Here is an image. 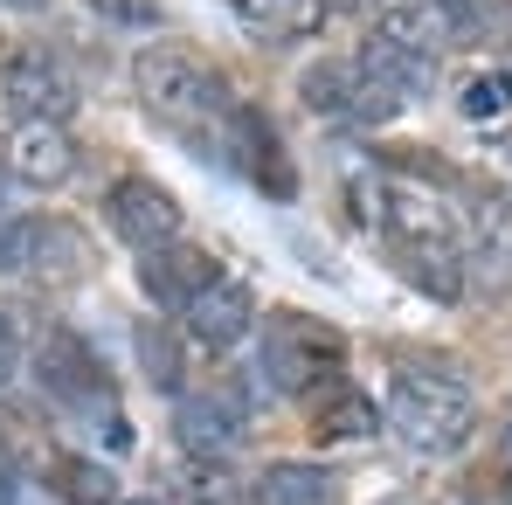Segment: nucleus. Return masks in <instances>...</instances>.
Returning a JSON list of instances; mask_svg holds the SVG:
<instances>
[{
    "instance_id": "nucleus-12",
    "label": "nucleus",
    "mask_w": 512,
    "mask_h": 505,
    "mask_svg": "<svg viewBox=\"0 0 512 505\" xmlns=\"http://www.w3.org/2000/svg\"><path fill=\"white\" fill-rule=\"evenodd\" d=\"M222 270H215V256L194 250L187 236H173V243H160V250L139 256V284H146V298L160 305V312H180L201 284H215Z\"/></svg>"
},
{
    "instance_id": "nucleus-13",
    "label": "nucleus",
    "mask_w": 512,
    "mask_h": 505,
    "mask_svg": "<svg viewBox=\"0 0 512 505\" xmlns=\"http://www.w3.org/2000/svg\"><path fill=\"white\" fill-rule=\"evenodd\" d=\"M298 97H305V111L326 118V125L360 118V77H353V56H312V63L298 70Z\"/></svg>"
},
{
    "instance_id": "nucleus-22",
    "label": "nucleus",
    "mask_w": 512,
    "mask_h": 505,
    "mask_svg": "<svg viewBox=\"0 0 512 505\" xmlns=\"http://www.w3.org/2000/svg\"><path fill=\"white\" fill-rule=\"evenodd\" d=\"M35 236H42L35 215H0V277L35 270Z\"/></svg>"
},
{
    "instance_id": "nucleus-5",
    "label": "nucleus",
    "mask_w": 512,
    "mask_h": 505,
    "mask_svg": "<svg viewBox=\"0 0 512 505\" xmlns=\"http://www.w3.org/2000/svg\"><path fill=\"white\" fill-rule=\"evenodd\" d=\"M0 111L7 118H56V125H70V111H77L70 63L56 49H35V42L0 49Z\"/></svg>"
},
{
    "instance_id": "nucleus-28",
    "label": "nucleus",
    "mask_w": 512,
    "mask_h": 505,
    "mask_svg": "<svg viewBox=\"0 0 512 505\" xmlns=\"http://www.w3.org/2000/svg\"><path fill=\"white\" fill-rule=\"evenodd\" d=\"M374 505H416V499H402V492H388V499H374Z\"/></svg>"
},
{
    "instance_id": "nucleus-2",
    "label": "nucleus",
    "mask_w": 512,
    "mask_h": 505,
    "mask_svg": "<svg viewBox=\"0 0 512 505\" xmlns=\"http://www.w3.org/2000/svg\"><path fill=\"white\" fill-rule=\"evenodd\" d=\"M381 416L416 457H457L478 436V395L450 367H395L388 395H381Z\"/></svg>"
},
{
    "instance_id": "nucleus-19",
    "label": "nucleus",
    "mask_w": 512,
    "mask_h": 505,
    "mask_svg": "<svg viewBox=\"0 0 512 505\" xmlns=\"http://www.w3.org/2000/svg\"><path fill=\"white\" fill-rule=\"evenodd\" d=\"M263 28H270L277 42H305V35L326 28V0H277V7L263 14Z\"/></svg>"
},
{
    "instance_id": "nucleus-15",
    "label": "nucleus",
    "mask_w": 512,
    "mask_h": 505,
    "mask_svg": "<svg viewBox=\"0 0 512 505\" xmlns=\"http://www.w3.org/2000/svg\"><path fill=\"white\" fill-rule=\"evenodd\" d=\"M395 263H402V277L423 298H436V305H457L464 298V250H395Z\"/></svg>"
},
{
    "instance_id": "nucleus-7",
    "label": "nucleus",
    "mask_w": 512,
    "mask_h": 505,
    "mask_svg": "<svg viewBox=\"0 0 512 505\" xmlns=\"http://www.w3.org/2000/svg\"><path fill=\"white\" fill-rule=\"evenodd\" d=\"M104 229L132 256H146V250H160V243H173V236H187V208L173 201L160 180L125 173V180H111V194H104Z\"/></svg>"
},
{
    "instance_id": "nucleus-25",
    "label": "nucleus",
    "mask_w": 512,
    "mask_h": 505,
    "mask_svg": "<svg viewBox=\"0 0 512 505\" xmlns=\"http://www.w3.org/2000/svg\"><path fill=\"white\" fill-rule=\"evenodd\" d=\"M229 7H236V14H250V21H263V14H270L277 0H229Z\"/></svg>"
},
{
    "instance_id": "nucleus-11",
    "label": "nucleus",
    "mask_w": 512,
    "mask_h": 505,
    "mask_svg": "<svg viewBox=\"0 0 512 505\" xmlns=\"http://www.w3.org/2000/svg\"><path fill=\"white\" fill-rule=\"evenodd\" d=\"M367 21H374V28H367L374 42H388V49L416 56V63H436L443 49H457L436 0H367Z\"/></svg>"
},
{
    "instance_id": "nucleus-8",
    "label": "nucleus",
    "mask_w": 512,
    "mask_h": 505,
    "mask_svg": "<svg viewBox=\"0 0 512 505\" xmlns=\"http://www.w3.org/2000/svg\"><path fill=\"white\" fill-rule=\"evenodd\" d=\"M0 167H7L14 187L56 194V187H70V180H77L84 153H77L70 125H56V118H14V125H7V139H0Z\"/></svg>"
},
{
    "instance_id": "nucleus-20",
    "label": "nucleus",
    "mask_w": 512,
    "mask_h": 505,
    "mask_svg": "<svg viewBox=\"0 0 512 505\" xmlns=\"http://www.w3.org/2000/svg\"><path fill=\"white\" fill-rule=\"evenodd\" d=\"M478 250L492 256L499 270H512V194H492L478 208Z\"/></svg>"
},
{
    "instance_id": "nucleus-18",
    "label": "nucleus",
    "mask_w": 512,
    "mask_h": 505,
    "mask_svg": "<svg viewBox=\"0 0 512 505\" xmlns=\"http://www.w3.org/2000/svg\"><path fill=\"white\" fill-rule=\"evenodd\" d=\"M457 111H464V125H478V132L506 125V118H512V70H492V77L464 84V97H457Z\"/></svg>"
},
{
    "instance_id": "nucleus-17",
    "label": "nucleus",
    "mask_w": 512,
    "mask_h": 505,
    "mask_svg": "<svg viewBox=\"0 0 512 505\" xmlns=\"http://www.w3.org/2000/svg\"><path fill=\"white\" fill-rule=\"evenodd\" d=\"M49 492L63 505H118V478H111L104 457H63L49 471Z\"/></svg>"
},
{
    "instance_id": "nucleus-14",
    "label": "nucleus",
    "mask_w": 512,
    "mask_h": 505,
    "mask_svg": "<svg viewBox=\"0 0 512 505\" xmlns=\"http://www.w3.org/2000/svg\"><path fill=\"white\" fill-rule=\"evenodd\" d=\"M333 499H340V485H333V471L312 464V457H277V464L256 478V505H333Z\"/></svg>"
},
{
    "instance_id": "nucleus-1",
    "label": "nucleus",
    "mask_w": 512,
    "mask_h": 505,
    "mask_svg": "<svg viewBox=\"0 0 512 505\" xmlns=\"http://www.w3.org/2000/svg\"><path fill=\"white\" fill-rule=\"evenodd\" d=\"M132 90H139V104L160 125H173V132H201V125H222L236 111L229 77L194 42H146L132 56Z\"/></svg>"
},
{
    "instance_id": "nucleus-16",
    "label": "nucleus",
    "mask_w": 512,
    "mask_h": 505,
    "mask_svg": "<svg viewBox=\"0 0 512 505\" xmlns=\"http://www.w3.org/2000/svg\"><path fill=\"white\" fill-rule=\"evenodd\" d=\"M132 346H139V374L160 388V395H187V353H180V339L167 333V326H139L132 333Z\"/></svg>"
},
{
    "instance_id": "nucleus-3",
    "label": "nucleus",
    "mask_w": 512,
    "mask_h": 505,
    "mask_svg": "<svg viewBox=\"0 0 512 505\" xmlns=\"http://www.w3.org/2000/svg\"><path fill=\"white\" fill-rule=\"evenodd\" d=\"M21 360H28L35 388H42L56 409H70V416H118V395H111V374H104L97 346H84L70 326H49Z\"/></svg>"
},
{
    "instance_id": "nucleus-4",
    "label": "nucleus",
    "mask_w": 512,
    "mask_h": 505,
    "mask_svg": "<svg viewBox=\"0 0 512 505\" xmlns=\"http://www.w3.org/2000/svg\"><path fill=\"white\" fill-rule=\"evenodd\" d=\"M340 367V333L333 326H312V319H284L277 333L256 346L250 360V388H263L270 402H298L312 395L326 374Z\"/></svg>"
},
{
    "instance_id": "nucleus-21",
    "label": "nucleus",
    "mask_w": 512,
    "mask_h": 505,
    "mask_svg": "<svg viewBox=\"0 0 512 505\" xmlns=\"http://www.w3.org/2000/svg\"><path fill=\"white\" fill-rule=\"evenodd\" d=\"M84 7L104 21V28H125V35H153V28L167 21L160 0H84Z\"/></svg>"
},
{
    "instance_id": "nucleus-24",
    "label": "nucleus",
    "mask_w": 512,
    "mask_h": 505,
    "mask_svg": "<svg viewBox=\"0 0 512 505\" xmlns=\"http://www.w3.org/2000/svg\"><path fill=\"white\" fill-rule=\"evenodd\" d=\"M21 353H28V339H21V326H14V312H0V388L21 374Z\"/></svg>"
},
{
    "instance_id": "nucleus-30",
    "label": "nucleus",
    "mask_w": 512,
    "mask_h": 505,
    "mask_svg": "<svg viewBox=\"0 0 512 505\" xmlns=\"http://www.w3.org/2000/svg\"><path fill=\"white\" fill-rule=\"evenodd\" d=\"M125 505H167V499H125Z\"/></svg>"
},
{
    "instance_id": "nucleus-23",
    "label": "nucleus",
    "mask_w": 512,
    "mask_h": 505,
    "mask_svg": "<svg viewBox=\"0 0 512 505\" xmlns=\"http://www.w3.org/2000/svg\"><path fill=\"white\" fill-rule=\"evenodd\" d=\"M360 429H374V409L360 395H340V409H319V436H360Z\"/></svg>"
},
{
    "instance_id": "nucleus-9",
    "label": "nucleus",
    "mask_w": 512,
    "mask_h": 505,
    "mask_svg": "<svg viewBox=\"0 0 512 505\" xmlns=\"http://www.w3.org/2000/svg\"><path fill=\"white\" fill-rule=\"evenodd\" d=\"M215 153H222V167L229 173H243L256 194H277V201H291L298 194V173H291V160H284V146H277V132L256 118L250 104H236L222 125H215Z\"/></svg>"
},
{
    "instance_id": "nucleus-27",
    "label": "nucleus",
    "mask_w": 512,
    "mask_h": 505,
    "mask_svg": "<svg viewBox=\"0 0 512 505\" xmlns=\"http://www.w3.org/2000/svg\"><path fill=\"white\" fill-rule=\"evenodd\" d=\"M506 485H512V416H506Z\"/></svg>"
},
{
    "instance_id": "nucleus-10",
    "label": "nucleus",
    "mask_w": 512,
    "mask_h": 505,
    "mask_svg": "<svg viewBox=\"0 0 512 505\" xmlns=\"http://www.w3.org/2000/svg\"><path fill=\"white\" fill-rule=\"evenodd\" d=\"M180 326H187L194 346H208V353H236L256 333V291L243 277H215V284H201L180 305Z\"/></svg>"
},
{
    "instance_id": "nucleus-29",
    "label": "nucleus",
    "mask_w": 512,
    "mask_h": 505,
    "mask_svg": "<svg viewBox=\"0 0 512 505\" xmlns=\"http://www.w3.org/2000/svg\"><path fill=\"white\" fill-rule=\"evenodd\" d=\"M0 7H49V0H0Z\"/></svg>"
},
{
    "instance_id": "nucleus-26",
    "label": "nucleus",
    "mask_w": 512,
    "mask_h": 505,
    "mask_svg": "<svg viewBox=\"0 0 512 505\" xmlns=\"http://www.w3.org/2000/svg\"><path fill=\"white\" fill-rule=\"evenodd\" d=\"M353 7H367V0H326V14H353Z\"/></svg>"
},
{
    "instance_id": "nucleus-6",
    "label": "nucleus",
    "mask_w": 512,
    "mask_h": 505,
    "mask_svg": "<svg viewBox=\"0 0 512 505\" xmlns=\"http://www.w3.org/2000/svg\"><path fill=\"white\" fill-rule=\"evenodd\" d=\"M173 443L194 464H229L250 443V402L236 388H201V395H173Z\"/></svg>"
}]
</instances>
